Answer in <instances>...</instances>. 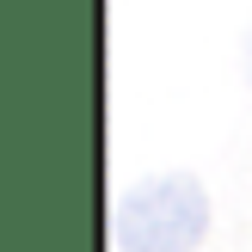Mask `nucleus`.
<instances>
[{"label":"nucleus","mask_w":252,"mask_h":252,"mask_svg":"<svg viewBox=\"0 0 252 252\" xmlns=\"http://www.w3.org/2000/svg\"><path fill=\"white\" fill-rule=\"evenodd\" d=\"M246 74H252V31H246Z\"/></svg>","instance_id":"obj_2"},{"label":"nucleus","mask_w":252,"mask_h":252,"mask_svg":"<svg viewBox=\"0 0 252 252\" xmlns=\"http://www.w3.org/2000/svg\"><path fill=\"white\" fill-rule=\"evenodd\" d=\"M209 228V197L185 172H160L123 191L117 216H111V240L117 252H191Z\"/></svg>","instance_id":"obj_1"}]
</instances>
